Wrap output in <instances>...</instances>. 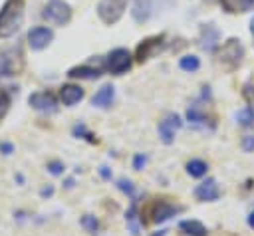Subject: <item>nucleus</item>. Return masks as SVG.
<instances>
[{
  "instance_id": "nucleus-1",
  "label": "nucleus",
  "mask_w": 254,
  "mask_h": 236,
  "mask_svg": "<svg viewBox=\"0 0 254 236\" xmlns=\"http://www.w3.org/2000/svg\"><path fill=\"white\" fill-rule=\"evenodd\" d=\"M24 22V0H6L0 10V38L14 36Z\"/></svg>"
},
{
  "instance_id": "nucleus-2",
  "label": "nucleus",
  "mask_w": 254,
  "mask_h": 236,
  "mask_svg": "<svg viewBox=\"0 0 254 236\" xmlns=\"http://www.w3.org/2000/svg\"><path fill=\"white\" fill-rule=\"evenodd\" d=\"M242 58H244V48H242L240 40H236V38L226 40L222 44V48L218 50V63L228 71L236 69L242 63Z\"/></svg>"
},
{
  "instance_id": "nucleus-3",
  "label": "nucleus",
  "mask_w": 254,
  "mask_h": 236,
  "mask_svg": "<svg viewBox=\"0 0 254 236\" xmlns=\"http://www.w3.org/2000/svg\"><path fill=\"white\" fill-rule=\"evenodd\" d=\"M181 210H183V206L173 204V202H169V200H165V198H159V200H153V202H151V206L147 208V214L151 216V218H149L151 222L159 224V222H165V220H169L171 216L179 214Z\"/></svg>"
},
{
  "instance_id": "nucleus-4",
  "label": "nucleus",
  "mask_w": 254,
  "mask_h": 236,
  "mask_svg": "<svg viewBox=\"0 0 254 236\" xmlns=\"http://www.w3.org/2000/svg\"><path fill=\"white\" fill-rule=\"evenodd\" d=\"M44 18L56 26H64L71 20V8L64 0H50L44 8Z\"/></svg>"
},
{
  "instance_id": "nucleus-5",
  "label": "nucleus",
  "mask_w": 254,
  "mask_h": 236,
  "mask_svg": "<svg viewBox=\"0 0 254 236\" xmlns=\"http://www.w3.org/2000/svg\"><path fill=\"white\" fill-rule=\"evenodd\" d=\"M127 0H99L97 4V16L103 24H115L123 12H125Z\"/></svg>"
},
{
  "instance_id": "nucleus-6",
  "label": "nucleus",
  "mask_w": 254,
  "mask_h": 236,
  "mask_svg": "<svg viewBox=\"0 0 254 236\" xmlns=\"http://www.w3.org/2000/svg\"><path fill=\"white\" fill-rule=\"evenodd\" d=\"M105 67H107V71H111V73H115V75L125 73V71L131 67V54H129L125 48L113 50V52L107 56V59H105Z\"/></svg>"
},
{
  "instance_id": "nucleus-7",
  "label": "nucleus",
  "mask_w": 254,
  "mask_h": 236,
  "mask_svg": "<svg viewBox=\"0 0 254 236\" xmlns=\"http://www.w3.org/2000/svg\"><path fill=\"white\" fill-rule=\"evenodd\" d=\"M183 127V121L177 113H169L163 121H159V139L165 143V145H171L175 141V133Z\"/></svg>"
},
{
  "instance_id": "nucleus-8",
  "label": "nucleus",
  "mask_w": 254,
  "mask_h": 236,
  "mask_svg": "<svg viewBox=\"0 0 254 236\" xmlns=\"http://www.w3.org/2000/svg\"><path fill=\"white\" fill-rule=\"evenodd\" d=\"M28 103L38 109V111H44V113H56L58 111V101L54 97V93L50 91H36L28 97Z\"/></svg>"
},
{
  "instance_id": "nucleus-9",
  "label": "nucleus",
  "mask_w": 254,
  "mask_h": 236,
  "mask_svg": "<svg viewBox=\"0 0 254 236\" xmlns=\"http://www.w3.org/2000/svg\"><path fill=\"white\" fill-rule=\"evenodd\" d=\"M54 40V32L46 26H36L28 32V44L32 50H44Z\"/></svg>"
},
{
  "instance_id": "nucleus-10",
  "label": "nucleus",
  "mask_w": 254,
  "mask_h": 236,
  "mask_svg": "<svg viewBox=\"0 0 254 236\" xmlns=\"http://www.w3.org/2000/svg\"><path fill=\"white\" fill-rule=\"evenodd\" d=\"M163 46H165V36H163V34H161V36L147 38V40L141 42L139 48H137V59H139V61H145V59L153 58Z\"/></svg>"
},
{
  "instance_id": "nucleus-11",
  "label": "nucleus",
  "mask_w": 254,
  "mask_h": 236,
  "mask_svg": "<svg viewBox=\"0 0 254 236\" xmlns=\"http://www.w3.org/2000/svg\"><path fill=\"white\" fill-rule=\"evenodd\" d=\"M194 196H196L198 200H202V202H212V200H218L220 188H218V184H216L214 178H206V180H202V182L194 188Z\"/></svg>"
},
{
  "instance_id": "nucleus-12",
  "label": "nucleus",
  "mask_w": 254,
  "mask_h": 236,
  "mask_svg": "<svg viewBox=\"0 0 254 236\" xmlns=\"http://www.w3.org/2000/svg\"><path fill=\"white\" fill-rule=\"evenodd\" d=\"M83 95H85V91H83L79 85H73V83H65V85H62V89H60V97H62L64 105H67V107H71V105H75L77 101H81Z\"/></svg>"
},
{
  "instance_id": "nucleus-13",
  "label": "nucleus",
  "mask_w": 254,
  "mask_h": 236,
  "mask_svg": "<svg viewBox=\"0 0 254 236\" xmlns=\"http://www.w3.org/2000/svg\"><path fill=\"white\" fill-rule=\"evenodd\" d=\"M2 61H4V71H6V75L18 73V71L22 69V65H24V59H22L20 50H10V52H6V54L2 56Z\"/></svg>"
},
{
  "instance_id": "nucleus-14",
  "label": "nucleus",
  "mask_w": 254,
  "mask_h": 236,
  "mask_svg": "<svg viewBox=\"0 0 254 236\" xmlns=\"http://www.w3.org/2000/svg\"><path fill=\"white\" fill-rule=\"evenodd\" d=\"M179 230L185 236H206L208 230L200 220H181L179 222Z\"/></svg>"
},
{
  "instance_id": "nucleus-15",
  "label": "nucleus",
  "mask_w": 254,
  "mask_h": 236,
  "mask_svg": "<svg viewBox=\"0 0 254 236\" xmlns=\"http://www.w3.org/2000/svg\"><path fill=\"white\" fill-rule=\"evenodd\" d=\"M113 95H115V87H113L111 83H107V85H103V87L93 95L91 103H93L95 107H109L111 101H113Z\"/></svg>"
},
{
  "instance_id": "nucleus-16",
  "label": "nucleus",
  "mask_w": 254,
  "mask_h": 236,
  "mask_svg": "<svg viewBox=\"0 0 254 236\" xmlns=\"http://www.w3.org/2000/svg\"><path fill=\"white\" fill-rule=\"evenodd\" d=\"M151 4H153V0H133L131 14H133L135 22H145L151 16Z\"/></svg>"
},
{
  "instance_id": "nucleus-17",
  "label": "nucleus",
  "mask_w": 254,
  "mask_h": 236,
  "mask_svg": "<svg viewBox=\"0 0 254 236\" xmlns=\"http://www.w3.org/2000/svg\"><path fill=\"white\" fill-rule=\"evenodd\" d=\"M69 77H79V79H97L101 75V71L97 67H89V65H75L71 69H67Z\"/></svg>"
},
{
  "instance_id": "nucleus-18",
  "label": "nucleus",
  "mask_w": 254,
  "mask_h": 236,
  "mask_svg": "<svg viewBox=\"0 0 254 236\" xmlns=\"http://www.w3.org/2000/svg\"><path fill=\"white\" fill-rule=\"evenodd\" d=\"M222 8L230 14H238V12H248L254 6V0H220Z\"/></svg>"
},
{
  "instance_id": "nucleus-19",
  "label": "nucleus",
  "mask_w": 254,
  "mask_h": 236,
  "mask_svg": "<svg viewBox=\"0 0 254 236\" xmlns=\"http://www.w3.org/2000/svg\"><path fill=\"white\" fill-rule=\"evenodd\" d=\"M216 40H218V30H216V28H212V26H206V28H202L200 46H202L204 50H208V52H210V50L214 48Z\"/></svg>"
},
{
  "instance_id": "nucleus-20",
  "label": "nucleus",
  "mask_w": 254,
  "mask_h": 236,
  "mask_svg": "<svg viewBox=\"0 0 254 236\" xmlns=\"http://www.w3.org/2000/svg\"><path fill=\"white\" fill-rule=\"evenodd\" d=\"M187 119H189V123H192V125H200V127H206V123H208V117L204 115V111H202L198 105L189 107V111H187Z\"/></svg>"
},
{
  "instance_id": "nucleus-21",
  "label": "nucleus",
  "mask_w": 254,
  "mask_h": 236,
  "mask_svg": "<svg viewBox=\"0 0 254 236\" xmlns=\"http://www.w3.org/2000/svg\"><path fill=\"white\" fill-rule=\"evenodd\" d=\"M206 171H208V165H206L202 159H192V161L187 163V173H189L190 177H194V178L204 177Z\"/></svg>"
},
{
  "instance_id": "nucleus-22",
  "label": "nucleus",
  "mask_w": 254,
  "mask_h": 236,
  "mask_svg": "<svg viewBox=\"0 0 254 236\" xmlns=\"http://www.w3.org/2000/svg\"><path fill=\"white\" fill-rule=\"evenodd\" d=\"M179 65H181V69H185V71H196L198 65H200V61H198L196 56H185V58H181Z\"/></svg>"
},
{
  "instance_id": "nucleus-23",
  "label": "nucleus",
  "mask_w": 254,
  "mask_h": 236,
  "mask_svg": "<svg viewBox=\"0 0 254 236\" xmlns=\"http://www.w3.org/2000/svg\"><path fill=\"white\" fill-rule=\"evenodd\" d=\"M127 224L131 228V234H137L139 232V224H137V202L135 200L131 202V208L127 210Z\"/></svg>"
},
{
  "instance_id": "nucleus-24",
  "label": "nucleus",
  "mask_w": 254,
  "mask_h": 236,
  "mask_svg": "<svg viewBox=\"0 0 254 236\" xmlns=\"http://www.w3.org/2000/svg\"><path fill=\"white\" fill-rule=\"evenodd\" d=\"M73 135H75V137H81V139H85V141H89V143H97V137H95L91 131H87V127H85L83 123H79V125L73 127Z\"/></svg>"
},
{
  "instance_id": "nucleus-25",
  "label": "nucleus",
  "mask_w": 254,
  "mask_h": 236,
  "mask_svg": "<svg viewBox=\"0 0 254 236\" xmlns=\"http://www.w3.org/2000/svg\"><path fill=\"white\" fill-rule=\"evenodd\" d=\"M10 103H12V99H10V93H8L6 89H2V87H0V119H4V115L8 113V109H10Z\"/></svg>"
},
{
  "instance_id": "nucleus-26",
  "label": "nucleus",
  "mask_w": 254,
  "mask_h": 236,
  "mask_svg": "<svg viewBox=\"0 0 254 236\" xmlns=\"http://www.w3.org/2000/svg\"><path fill=\"white\" fill-rule=\"evenodd\" d=\"M236 121H238V125H242V127H250V125L254 123V115L250 113V109H242V111L236 113Z\"/></svg>"
},
{
  "instance_id": "nucleus-27",
  "label": "nucleus",
  "mask_w": 254,
  "mask_h": 236,
  "mask_svg": "<svg viewBox=\"0 0 254 236\" xmlns=\"http://www.w3.org/2000/svg\"><path fill=\"white\" fill-rule=\"evenodd\" d=\"M81 226H83L87 232H95V230L99 228V222H97V218H95V216L85 214V216H81Z\"/></svg>"
},
{
  "instance_id": "nucleus-28",
  "label": "nucleus",
  "mask_w": 254,
  "mask_h": 236,
  "mask_svg": "<svg viewBox=\"0 0 254 236\" xmlns=\"http://www.w3.org/2000/svg\"><path fill=\"white\" fill-rule=\"evenodd\" d=\"M242 95H244V99H246V103H248V109H250V113L254 115V85H244V89H242Z\"/></svg>"
},
{
  "instance_id": "nucleus-29",
  "label": "nucleus",
  "mask_w": 254,
  "mask_h": 236,
  "mask_svg": "<svg viewBox=\"0 0 254 236\" xmlns=\"http://www.w3.org/2000/svg\"><path fill=\"white\" fill-rule=\"evenodd\" d=\"M117 186H119L123 192H127L131 198L135 196V186H133V182H131L129 178H119V180H117Z\"/></svg>"
},
{
  "instance_id": "nucleus-30",
  "label": "nucleus",
  "mask_w": 254,
  "mask_h": 236,
  "mask_svg": "<svg viewBox=\"0 0 254 236\" xmlns=\"http://www.w3.org/2000/svg\"><path fill=\"white\" fill-rule=\"evenodd\" d=\"M242 149L246 153H252L254 151V135H244L242 137Z\"/></svg>"
},
{
  "instance_id": "nucleus-31",
  "label": "nucleus",
  "mask_w": 254,
  "mask_h": 236,
  "mask_svg": "<svg viewBox=\"0 0 254 236\" xmlns=\"http://www.w3.org/2000/svg\"><path fill=\"white\" fill-rule=\"evenodd\" d=\"M48 171L52 175H62L64 173V165L60 161H52V163H48Z\"/></svg>"
},
{
  "instance_id": "nucleus-32",
  "label": "nucleus",
  "mask_w": 254,
  "mask_h": 236,
  "mask_svg": "<svg viewBox=\"0 0 254 236\" xmlns=\"http://www.w3.org/2000/svg\"><path fill=\"white\" fill-rule=\"evenodd\" d=\"M145 163H147V157L139 153V155H135V159H133V169H135V171H141V169L145 167Z\"/></svg>"
},
{
  "instance_id": "nucleus-33",
  "label": "nucleus",
  "mask_w": 254,
  "mask_h": 236,
  "mask_svg": "<svg viewBox=\"0 0 254 236\" xmlns=\"http://www.w3.org/2000/svg\"><path fill=\"white\" fill-rule=\"evenodd\" d=\"M12 149H14V147H12L10 143H2V145H0V151H2L4 155H10V153H12Z\"/></svg>"
},
{
  "instance_id": "nucleus-34",
  "label": "nucleus",
  "mask_w": 254,
  "mask_h": 236,
  "mask_svg": "<svg viewBox=\"0 0 254 236\" xmlns=\"http://www.w3.org/2000/svg\"><path fill=\"white\" fill-rule=\"evenodd\" d=\"M99 175H101L103 178H111V171H109L107 167H101V169H99Z\"/></svg>"
},
{
  "instance_id": "nucleus-35",
  "label": "nucleus",
  "mask_w": 254,
  "mask_h": 236,
  "mask_svg": "<svg viewBox=\"0 0 254 236\" xmlns=\"http://www.w3.org/2000/svg\"><path fill=\"white\" fill-rule=\"evenodd\" d=\"M40 194H42V196H52V194H54V186H46V188H42Z\"/></svg>"
},
{
  "instance_id": "nucleus-36",
  "label": "nucleus",
  "mask_w": 254,
  "mask_h": 236,
  "mask_svg": "<svg viewBox=\"0 0 254 236\" xmlns=\"http://www.w3.org/2000/svg\"><path fill=\"white\" fill-rule=\"evenodd\" d=\"M248 226H250V228H254V210L248 214Z\"/></svg>"
},
{
  "instance_id": "nucleus-37",
  "label": "nucleus",
  "mask_w": 254,
  "mask_h": 236,
  "mask_svg": "<svg viewBox=\"0 0 254 236\" xmlns=\"http://www.w3.org/2000/svg\"><path fill=\"white\" fill-rule=\"evenodd\" d=\"M167 234V230H159V232H153L151 236H165Z\"/></svg>"
},
{
  "instance_id": "nucleus-38",
  "label": "nucleus",
  "mask_w": 254,
  "mask_h": 236,
  "mask_svg": "<svg viewBox=\"0 0 254 236\" xmlns=\"http://www.w3.org/2000/svg\"><path fill=\"white\" fill-rule=\"evenodd\" d=\"M0 75H6V71H4V61H2V58H0Z\"/></svg>"
},
{
  "instance_id": "nucleus-39",
  "label": "nucleus",
  "mask_w": 254,
  "mask_h": 236,
  "mask_svg": "<svg viewBox=\"0 0 254 236\" xmlns=\"http://www.w3.org/2000/svg\"><path fill=\"white\" fill-rule=\"evenodd\" d=\"M250 30H252V34H254V20H252V28H250Z\"/></svg>"
}]
</instances>
